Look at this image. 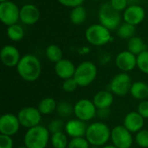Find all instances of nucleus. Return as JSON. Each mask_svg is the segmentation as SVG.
I'll list each match as a JSON object with an SVG mask.
<instances>
[{
    "instance_id": "35",
    "label": "nucleus",
    "mask_w": 148,
    "mask_h": 148,
    "mask_svg": "<svg viewBox=\"0 0 148 148\" xmlns=\"http://www.w3.org/2000/svg\"><path fill=\"white\" fill-rule=\"evenodd\" d=\"M110 4L114 10H116L119 12L125 10L128 7L127 0H111Z\"/></svg>"
},
{
    "instance_id": "19",
    "label": "nucleus",
    "mask_w": 148,
    "mask_h": 148,
    "mask_svg": "<svg viewBox=\"0 0 148 148\" xmlns=\"http://www.w3.org/2000/svg\"><path fill=\"white\" fill-rule=\"evenodd\" d=\"M75 69L76 67L75 64L68 59H62L55 65V72L56 75L63 81L73 78Z\"/></svg>"
},
{
    "instance_id": "28",
    "label": "nucleus",
    "mask_w": 148,
    "mask_h": 148,
    "mask_svg": "<svg viewBox=\"0 0 148 148\" xmlns=\"http://www.w3.org/2000/svg\"><path fill=\"white\" fill-rule=\"evenodd\" d=\"M136 28L134 25L125 23L119 26L117 29V35L122 39H130L135 34Z\"/></svg>"
},
{
    "instance_id": "13",
    "label": "nucleus",
    "mask_w": 148,
    "mask_h": 148,
    "mask_svg": "<svg viewBox=\"0 0 148 148\" xmlns=\"http://www.w3.org/2000/svg\"><path fill=\"white\" fill-rule=\"evenodd\" d=\"M115 65L122 72L127 73L132 71L137 67V56L128 50L121 51L115 58Z\"/></svg>"
},
{
    "instance_id": "32",
    "label": "nucleus",
    "mask_w": 148,
    "mask_h": 148,
    "mask_svg": "<svg viewBox=\"0 0 148 148\" xmlns=\"http://www.w3.org/2000/svg\"><path fill=\"white\" fill-rule=\"evenodd\" d=\"M90 144L85 137L73 138L69 140L68 148H90Z\"/></svg>"
},
{
    "instance_id": "17",
    "label": "nucleus",
    "mask_w": 148,
    "mask_h": 148,
    "mask_svg": "<svg viewBox=\"0 0 148 148\" xmlns=\"http://www.w3.org/2000/svg\"><path fill=\"white\" fill-rule=\"evenodd\" d=\"M145 124V119L137 112L133 111L128 113L123 121V126L130 131L132 134H137L143 129Z\"/></svg>"
},
{
    "instance_id": "10",
    "label": "nucleus",
    "mask_w": 148,
    "mask_h": 148,
    "mask_svg": "<svg viewBox=\"0 0 148 148\" xmlns=\"http://www.w3.org/2000/svg\"><path fill=\"white\" fill-rule=\"evenodd\" d=\"M111 141L117 148H131L134 144V138L130 131L123 125H119L111 130Z\"/></svg>"
},
{
    "instance_id": "30",
    "label": "nucleus",
    "mask_w": 148,
    "mask_h": 148,
    "mask_svg": "<svg viewBox=\"0 0 148 148\" xmlns=\"http://www.w3.org/2000/svg\"><path fill=\"white\" fill-rule=\"evenodd\" d=\"M137 67L142 73L148 75V50L137 56Z\"/></svg>"
},
{
    "instance_id": "39",
    "label": "nucleus",
    "mask_w": 148,
    "mask_h": 148,
    "mask_svg": "<svg viewBox=\"0 0 148 148\" xmlns=\"http://www.w3.org/2000/svg\"><path fill=\"white\" fill-rule=\"evenodd\" d=\"M140 0H127V3H128V6L129 5H135L139 3Z\"/></svg>"
},
{
    "instance_id": "25",
    "label": "nucleus",
    "mask_w": 148,
    "mask_h": 148,
    "mask_svg": "<svg viewBox=\"0 0 148 148\" xmlns=\"http://www.w3.org/2000/svg\"><path fill=\"white\" fill-rule=\"evenodd\" d=\"M86 17H87V12H86V9L83 6L80 5L72 8V10L69 14V19L72 23L75 25H80L85 22Z\"/></svg>"
},
{
    "instance_id": "9",
    "label": "nucleus",
    "mask_w": 148,
    "mask_h": 148,
    "mask_svg": "<svg viewBox=\"0 0 148 148\" xmlns=\"http://www.w3.org/2000/svg\"><path fill=\"white\" fill-rule=\"evenodd\" d=\"M0 20L8 27L17 23L20 20V9L12 1L0 3Z\"/></svg>"
},
{
    "instance_id": "23",
    "label": "nucleus",
    "mask_w": 148,
    "mask_h": 148,
    "mask_svg": "<svg viewBox=\"0 0 148 148\" xmlns=\"http://www.w3.org/2000/svg\"><path fill=\"white\" fill-rule=\"evenodd\" d=\"M127 50L135 56H139L140 54L147 50V44L140 37L133 36L128 39Z\"/></svg>"
},
{
    "instance_id": "20",
    "label": "nucleus",
    "mask_w": 148,
    "mask_h": 148,
    "mask_svg": "<svg viewBox=\"0 0 148 148\" xmlns=\"http://www.w3.org/2000/svg\"><path fill=\"white\" fill-rule=\"evenodd\" d=\"M114 94L111 91L101 90L94 95L93 102L96 107L97 110L109 109V108L114 102Z\"/></svg>"
},
{
    "instance_id": "5",
    "label": "nucleus",
    "mask_w": 148,
    "mask_h": 148,
    "mask_svg": "<svg viewBox=\"0 0 148 148\" xmlns=\"http://www.w3.org/2000/svg\"><path fill=\"white\" fill-rule=\"evenodd\" d=\"M85 37L90 44L95 46L105 45L113 39L110 30L101 23H95L88 27L85 32Z\"/></svg>"
},
{
    "instance_id": "41",
    "label": "nucleus",
    "mask_w": 148,
    "mask_h": 148,
    "mask_svg": "<svg viewBox=\"0 0 148 148\" xmlns=\"http://www.w3.org/2000/svg\"><path fill=\"white\" fill-rule=\"evenodd\" d=\"M17 148H28L26 146H21V147H18Z\"/></svg>"
},
{
    "instance_id": "11",
    "label": "nucleus",
    "mask_w": 148,
    "mask_h": 148,
    "mask_svg": "<svg viewBox=\"0 0 148 148\" xmlns=\"http://www.w3.org/2000/svg\"><path fill=\"white\" fill-rule=\"evenodd\" d=\"M132 79L127 73L122 72L116 75L110 82V91L118 96H124L130 93Z\"/></svg>"
},
{
    "instance_id": "27",
    "label": "nucleus",
    "mask_w": 148,
    "mask_h": 148,
    "mask_svg": "<svg viewBox=\"0 0 148 148\" xmlns=\"http://www.w3.org/2000/svg\"><path fill=\"white\" fill-rule=\"evenodd\" d=\"M7 36L11 41L19 42L23 38L24 30L19 24L16 23L7 28Z\"/></svg>"
},
{
    "instance_id": "15",
    "label": "nucleus",
    "mask_w": 148,
    "mask_h": 148,
    "mask_svg": "<svg viewBox=\"0 0 148 148\" xmlns=\"http://www.w3.org/2000/svg\"><path fill=\"white\" fill-rule=\"evenodd\" d=\"M145 16H146V11L144 8L139 4H135V5H129L124 10L123 18L125 20V23L136 26L144 20Z\"/></svg>"
},
{
    "instance_id": "43",
    "label": "nucleus",
    "mask_w": 148,
    "mask_h": 148,
    "mask_svg": "<svg viewBox=\"0 0 148 148\" xmlns=\"http://www.w3.org/2000/svg\"><path fill=\"white\" fill-rule=\"evenodd\" d=\"M93 1H99V0H93Z\"/></svg>"
},
{
    "instance_id": "3",
    "label": "nucleus",
    "mask_w": 148,
    "mask_h": 148,
    "mask_svg": "<svg viewBox=\"0 0 148 148\" xmlns=\"http://www.w3.org/2000/svg\"><path fill=\"white\" fill-rule=\"evenodd\" d=\"M23 141L28 148H46L50 141V133L47 127L39 125L27 130Z\"/></svg>"
},
{
    "instance_id": "22",
    "label": "nucleus",
    "mask_w": 148,
    "mask_h": 148,
    "mask_svg": "<svg viewBox=\"0 0 148 148\" xmlns=\"http://www.w3.org/2000/svg\"><path fill=\"white\" fill-rule=\"evenodd\" d=\"M37 108L42 115H49L56 110L57 103L54 98L46 97L40 101Z\"/></svg>"
},
{
    "instance_id": "40",
    "label": "nucleus",
    "mask_w": 148,
    "mask_h": 148,
    "mask_svg": "<svg viewBox=\"0 0 148 148\" xmlns=\"http://www.w3.org/2000/svg\"><path fill=\"white\" fill-rule=\"evenodd\" d=\"M101 148H117L115 146H114L113 144H111V145H106V146H104V147H102Z\"/></svg>"
},
{
    "instance_id": "8",
    "label": "nucleus",
    "mask_w": 148,
    "mask_h": 148,
    "mask_svg": "<svg viewBox=\"0 0 148 148\" xmlns=\"http://www.w3.org/2000/svg\"><path fill=\"white\" fill-rule=\"evenodd\" d=\"M74 114L76 119L88 122L97 115V108L93 101L81 99L74 105Z\"/></svg>"
},
{
    "instance_id": "18",
    "label": "nucleus",
    "mask_w": 148,
    "mask_h": 148,
    "mask_svg": "<svg viewBox=\"0 0 148 148\" xmlns=\"http://www.w3.org/2000/svg\"><path fill=\"white\" fill-rule=\"evenodd\" d=\"M40 11L36 6L31 3L24 4L20 9V20L27 25H32L38 22Z\"/></svg>"
},
{
    "instance_id": "21",
    "label": "nucleus",
    "mask_w": 148,
    "mask_h": 148,
    "mask_svg": "<svg viewBox=\"0 0 148 148\" xmlns=\"http://www.w3.org/2000/svg\"><path fill=\"white\" fill-rule=\"evenodd\" d=\"M130 94L134 99L144 101L148 97V85L143 82H134L130 89Z\"/></svg>"
},
{
    "instance_id": "24",
    "label": "nucleus",
    "mask_w": 148,
    "mask_h": 148,
    "mask_svg": "<svg viewBox=\"0 0 148 148\" xmlns=\"http://www.w3.org/2000/svg\"><path fill=\"white\" fill-rule=\"evenodd\" d=\"M50 143L53 148H68L69 136L64 132L53 134L50 135Z\"/></svg>"
},
{
    "instance_id": "4",
    "label": "nucleus",
    "mask_w": 148,
    "mask_h": 148,
    "mask_svg": "<svg viewBox=\"0 0 148 148\" xmlns=\"http://www.w3.org/2000/svg\"><path fill=\"white\" fill-rule=\"evenodd\" d=\"M97 76V67L92 62H83L80 63L75 69L74 79L79 87L85 88L89 86Z\"/></svg>"
},
{
    "instance_id": "38",
    "label": "nucleus",
    "mask_w": 148,
    "mask_h": 148,
    "mask_svg": "<svg viewBox=\"0 0 148 148\" xmlns=\"http://www.w3.org/2000/svg\"><path fill=\"white\" fill-rule=\"evenodd\" d=\"M85 0H58V2L66 6V7H70V8H75L77 6H80L82 4V3Z\"/></svg>"
},
{
    "instance_id": "2",
    "label": "nucleus",
    "mask_w": 148,
    "mask_h": 148,
    "mask_svg": "<svg viewBox=\"0 0 148 148\" xmlns=\"http://www.w3.org/2000/svg\"><path fill=\"white\" fill-rule=\"evenodd\" d=\"M85 138L92 147H102L111 140V130L104 122H93L88 126Z\"/></svg>"
},
{
    "instance_id": "31",
    "label": "nucleus",
    "mask_w": 148,
    "mask_h": 148,
    "mask_svg": "<svg viewBox=\"0 0 148 148\" xmlns=\"http://www.w3.org/2000/svg\"><path fill=\"white\" fill-rule=\"evenodd\" d=\"M65 124L62 120L60 119H55V120H52L47 128L48 130L49 131L50 134H56V133H59V132H63V130L65 129Z\"/></svg>"
},
{
    "instance_id": "7",
    "label": "nucleus",
    "mask_w": 148,
    "mask_h": 148,
    "mask_svg": "<svg viewBox=\"0 0 148 148\" xmlns=\"http://www.w3.org/2000/svg\"><path fill=\"white\" fill-rule=\"evenodd\" d=\"M42 114L40 113L37 108L35 107H24L17 114V118L21 124V127L27 129L35 127L40 125Z\"/></svg>"
},
{
    "instance_id": "36",
    "label": "nucleus",
    "mask_w": 148,
    "mask_h": 148,
    "mask_svg": "<svg viewBox=\"0 0 148 148\" xmlns=\"http://www.w3.org/2000/svg\"><path fill=\"white\" fill-rule=\"evenodd\" d=\"M137 112L144 119H148V101L147 100L140 101V102L138 105Z\"/></svg>"
},
{
    "instance_id": "16",
    "label": "nucleus",
    "mask_w": 148,
    "mask_h": 148,
    "mask_svg": "<svg viewBox=\"0 0 148 148\" xmlns=\"http://www.w3.org/2000/svg\"><path fill=\"white\" fill-rule=\"evenodd\" d=\"M88 126L86 122L80 121L78 119H72L66 122L65 124V133L71 139L85 137Z\"/></svg>"
},
{
    "instance_id": "33",
    "label": "nucleus",
    "mask_w": 148,
    "mask_h": 148,
    "mask_svg": "<svg viewBox=\"0 0 148 148\" xmlns=\"http://www.w3.org/2000/svg\"><path fill=\"white\" fill-rule=\"evenodd\" d=\"M135 142L141 148H148V130L142 129L135 135Z\"/></svg>"
},
{
    "instance_id": "42",
    "label": "nucleus",
    "mask_w": 148,
    "mask_h": 148,
    "mask_svg": "<svg viewBox=\"0 0 148 148\" xmlns=\"http://www.w3.org/2000/svg\"><path fill=\"white\" fill-rule=\"evenodd\" d=\"M7 1H11V0H0V3H2V2H7Z\"/></svg>"
},
{
    "instance_id": "14",
    "label": "nucleus",
    "mask_w": 148,
    "mask_h": 148,
    "mask_svg": "<svg viewBox=\"0 0 148 148\" xmlns=\"http://www.w3.org/2000/svg\"><path fill=\"white\" fill-rule=\"evenodd\" d=\"M0 58L3 64L8 68L16 67L21 60L19 50L13 45H5L0 52Z\"/></svg>"
},
{
    "instance_id": "26",
    "label": "nucleus",
    "mask_w": 148,
    "mask_h": 148,
    "mask_svg": "<svg viewBox=\"0 0 148 148\" xmlns=\"http://www.w3.org/2000/svg\"><path fill=\"white\" fill-rule=\"evenodd\" d=\"M45 55H46L47 59L49 60L51 62H54V63H56L59 61H61L62 59H63L62 58L63 53H62V49L56 44L49 45L46 48Z\"/></svg>"
},
{
    "instance_id": "37",
    "label": "nucleus",
    "mask_w": 148,
    "mask_h": 148,
    "mask_svg": "<svg viewBox=\"0 0 148 148\" xmlns=\"http://www.w3.org/2000/svg\"><path fill=\"white\" fill-rule=\"evenodd\" d=\"M12 137L1 134L0 135V148H13Z\"/></svg>"
},
{
    "instance_id": "1",
    "label": "nucleus",
    "mask_w": 148,
    "mask_h": 148,
    "mask_svg": "<svg viewBox=\"0 0 148 148\" xmlns=\"http://www.w3.org/2000/svg\"><path fill=\"white\" fill-rule=\"evenodd\" d=\"M16 70L23 80L28 82H33L40 77L42 65L36 56L28 54L21 57L19 63L16 66Z\"/></svg>"
},
{
    "instance_id": "44",
    "label": "nucleus",
    "mask_w": 148,
    "mask_h": 148,
    "mask_svg": "<svg viewBox=\"0 0 148 148\" xmlns=\"http://www.w3.org/2000/svg\"><path fill=\"white\" fill-rule=\"evenodd\" d=\"M147 47H148V40H147Z\"/></svg>"
},
{
    "instance_id": "29",
    "label": "nucleus",
    "mask_w": 148,
    "mask_h": 148,
    "mask_svg": "<svg viewBox=\"0 0 148 148\" xmlns=\"http://www.w3.org/2000/svg\"><path fill=\"white\" fill-rule=\"evenodd\" d=\"M56 111L62 118H68L72 114H74V106H72L71 103L67 101H61L59 104H57Z\"/></svg>"
},
{
    "instance_id": "34",
    "label": "nucleus",
    "mask_w": 148,
    "mask_h": 148,
    "mask_svg": "<svg viewBox=\"0 0 148 148\" xmlns=\"http://www.w3.org/2000/svg\"><path fill=\"white\" fill-rule=\"evenodd\" d=\"M78 84L75 82V80L73 78H69L67 80H64L62 82V88L64 92L68 93V94H71L73 92H75L76 90V88H78Z\"/></svg>"
},
{
    "instance_id": "12",
    "label": "nucleus",
    "mask_w": 148,
    "mask_h": 148,
    "mask_svg": "<svg viewBox=\"0 0 148 148\" xmlns=\"http://www.w3.org/2000/svg\"><path fill=\"white\" fill-rule=\"evenodd\" d=\"M21 127L17 115L8 113L4 114L0 118V134L13 137L17 134Z\"/></svg>"
},
{
    "instance_id": "6",
    "label": "nucleus",
    "mask_w": 148,
    "mask_h": 148,
    "mask_svg": "<svg viewBox=\"0 0 148 148\" xmlns=\"http://www.w3.org/2000/svg\"><path fill=\"white\" fill-rule=\"evenodd\" d=\"M99 19L101 24L109 30H114L120 26L121 14L112 7L110 3H107L102 4V6L100 8Z\"/></svg>"
}]
</instances>
